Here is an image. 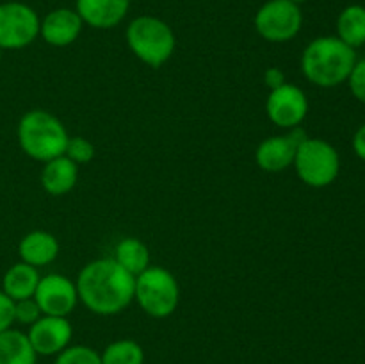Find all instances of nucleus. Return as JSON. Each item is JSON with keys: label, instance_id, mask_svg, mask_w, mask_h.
<instances>
[{"label": "nucleus", "instance_id": "nucleus-14", "mask_svg": "<svg viewBox=\"0 0 365 364\" xmlns=\"http://www.w3.org/2000/svg\"><path fill=\"white\" fill-rule=\"evenodd\" d=\"M130 0H77L82 21L96 29L116 27L127 14Z\"/></svg>", "mask_w": 365, "mask_h": 364}, {"label": "nucleus", "instance_id": "nucleus-16", "mask_svg": "<svg viewBox=\"0 0 365 364\" xmlns=\"http://www.w3.org/2000/svg\"><path fill=\"white\" fill-rule=\"evenodd\" d=\"M59 252L57 239L52 234L43 231H34L25 236L18 246V253L21 257V263H27L31 266H45L52 263Z\"/></svg>", "mask_w": 365, "mask_h": 364}, {"label": "nucleus", "instance_id": "nucleus-9", "mask_svg": "<svg viewBox=\"0 0 365 364\" xmlns=\"http://www.w3.org/2000/svg\"><path fill=\"white\" fill-rule=\"evenodd\" d=\"M32 298L46 316H66L77 303V285L63 275H46L39 278V284Z\"/></svg>", "mask_w": 365, "mask_h": 364}, {"label": "nucleus", "instance_id": "nucleus-28", "mask_svg": "<svg viewBox=\"0 0 365 364\" xmlns=\"http://www.w3.org/2000/svg\"><path fill=\"white\" fill-rule=\"evenodd\" d=\"M266 81H267V84L273 86V89H274V88H278V86L284 84V75H282L277 68H271V70L266 74Z\"/></svg>", "mask_w": 365, "mask_h": 364}, {"label": "nucleus", "instance_id": "nucleus-21", "mask_svg": "<svg viewBox=\"0 0 365 364\" xmlns=\"http://www.w3.org/2000/svg\"><path fill=\"white\" fill-rule=\"evenodd\" d=\"M102 364H143L145 353L143 348L132 339H120L114 341L103 350L100 355Z\"/></svg>", "mask_w": 365, "mask_h": 364}, {"label": "nucleus", "instance_id": "nucleus-22", "mask_svg": "<svg viewBox=\"0 0 365 364\" xmlns=\"http://www.w3.org/2000/svg\"><path fill=\"white\" fill-rule=\"evenodd\" d=\"M56 364H102V359L89 346H70L59 353Z\"/></svg>", "mask_w": 365, "mask_h": 364}, {"label": "nucleus", "instance_id": "nucleus-23", "mask_svg": "<svg viewBox=\"0 0 365 364\" xmlns=\"http://www.w3.org/2000/svg\"><path fill=\"white\" fill-rule=\"evenodd\" d=\"M64 156L73 163H89L95 157V146L84 138H70Z\"/></svg>", "mask_w": 365, "mask_h": 364}, {"label": "nucleus", "instance_id": "nucleus-20", "mask_svg": "<svg viewBox=\"0 0 365 364\" xmlns=\"http://www.w3.org/2000/svg\"><path fill=\"white\" fill-rule=\"evenodd\" d=\"M116 261L120 266H123L128 273H132L134 277H138L139 273L148 268L150 263V253L148 248L143 245L139 239L135 238H127L121 239L116 246Z\"/></svg>", "mask_w": 365, "mask_h": 364}, {"label": "nucleus", "instance_id": "nucleus-26", "mask_svg": "<svg viewBox=\"0 0 365 364\" xmlns=\"http://www.w3.org/2000/svg\"><path fill=\"white\" fill-rule=\"evenodd\" d=\"M14 321V302L6 295L4 291H0V334L7 328H11Z\"/></svg>", "mask_w": 365, "mask_h": 364}, {"label": "nucleus", "instance_id": "nucleus-1", "mask_svg": "<svg viewBox=\"0 0 365 364\" xmlns=\"http://www.w3.org/2000/svg\"><path fill=\"white\" fill-rule=\"evenodd\" d=\"M135 277L114 259H98L82 268L78 298L96 314H118L134 298Z\"/></svg>", "mask_w": 365, "mask_h": 364}, {"label": "nucleus", "instance_id": "nucleus-30", "mask_svg": "<svg viewBox=\"0 0 365 364\" xmlns=\"http://www.w3.org/2000/svg\"><path fill=\"white\" fill-rule=\"evenodd\" d=\"M0 59H2V49H0Z\"/></svg>", "mask_w": 365, "mask_h": 364}, {"label": "nucleus", "instance_id": "nucleus-12", "mask_svg": "<svg viewBox=\"0 0 365 364\" xmlns=\"http://www.w3.org/2000/svg\"><path fill=\"white\" fill-rule=\"evenodd\" d=\"M307 139L305 131L296 127L287 136H274L260 143L257 150V163L266 171H282L294 163L298 146Z\"/></svg>", "mask_w": 365, "mask_h": 364}, {"label": "nucleus", "instance_id": "nucleus-4", "mask_svg": "<svg viewBox=\"0 0 365 364\" xmlns=\"http://www.w3.org/2000/svg\"><path fill=\"white\" fill-rule=\"evenodd\" d=\"M127 41L132 52L153 68L166 63L175 50L173 31L155 16H139L127 29Z\"/></svg>", "mask_w": 365, "mask_h": 364}, {"label": "nucleus", "instance_id": "nucleus-3", "mask_svg": "<svg viewBox=\"0 0 365 364\" xmlns=\"http://www.w3.org/2000/svg\"><path fill=\"white\" fill-rule=\"evenodd\" d=\"M68 132L53 114L46 111H29L18 125V141L21 150L36 161H48L64 156Z\"/></svg>", "mask_w": 365, "mask_h": 364}, {"label": "nucleus", "instance_id": "nucleus-13", "mask_svg": "<svg viewBox=\"0 0 365 364\" xmlns=\"http://www.w3.org/2000/svg\"><path fill=\"white\" fill-rule=\"evenodd\" d=\"M82 24L84 21L78 16L77 11L61 7V9L46 14L45 20L39 25V32H41L43 39L48 45L66 46L78 38L82 31Z\"/></svg>", "mask_w": 365, "mask_h": 364}, {"label": "nucleus", "instance_id": "nucleus-25", "mask_svg": "<svg viewBox=\"0 0 365 364\" xmlns=\"http://www.w3.org/2000/svg\"><path fill=\"white\" fill-rule=\"evenodd\" d=\"M348 82H349V88H351L353 96L365 103V59L356 61L351 74H349Z\"/></svg>", "mask_w": 365, "mask_h": 364}, {"label": "nucleus", "instance_id": "nucleus-24", "mask_svg": "<svg viewBox=\"0 0 365 364\" xmlns=\"http://www.w3.org/2000/svg\"><path fill=\"white\" fill-rule=\"evenodd\" d=\"M41 309L36 303L34 298L20 300V302H14V321H20V323L32 325L34 321H38Z\"/></svg>", "mask_w": 365, "mask_h": 364}, {"label": "nucleus", "instance_id": "nucleus-17", "mask_svg": "<svg viewBox=\"0 0 365 364\" xmlns=\"http://www.w3.org/2000/svg\"><path fill=\"white\" fill-rule=\"evenodd\" d=\"M39 273L34 266L27 263H18L6 271L2 280V291L13 302L32 298L39 284Z\"/></svg>", "mask_w": 365, "mask_h": 364}, {"label": "nucleus", "instance_id": "nucleus-6", "mask_svg": "<svg viewBox=\"0 0 365 364\" xmlns=\"http://www.w3.org/2000/svg\"><path fill=\"white\" fill-rule=\"evenodd\" d=\"M294 164L299 178L312 188L331 184L341 168L337 150L324 139L317 138L303 139L296 152Z\"/></svg>", "mask_w": 365, "mask_h": 364}, {"label": "nucleus", "instance_id": "nucleus-10", "mask_svg": "<svg viewBox=\"0 0 365 364\" xmlns=\"http://www.w3.org/2000/svg\"><path fill=\"white\" fill-rule=\"evenodd\" d=\"M267 116L278 127H298L307 116L309 100L305 93L292 84H282L267 96Z\"/></svg>", "mask_w": 365, "mask_h": 364}, {"label": "nucleus", "instance_id": "nucleus-27", "mask_svg": "<svg viewBox=\"0 0 365 364\" xmlns=\"http://www.w3.org/2000/svg\"><path fill=\"white\" fill-rule=\"evenodd\" d=\"M353 150L360 159L365 161V125L356 131L355 138H353Z\"/></svg>", "mask_w": 365, "mask_h": 364}, {"label": "nucleus", "instance_id": "nucleus-19", "mask_svg": "<svg viewBox=\"0 0 365 364\" xmlns=\"http://www.w3.org/2000/svg\"><path fill=\"white\" fill-rule=\"evenodd\" d=\"M339 39L349 45L351 49L362 46L365 43V7L353 4L348 6L337 20Z\"/></svg>", "mask_w": 365, "mask_h": 364}, {"label": "nucleus", "instance_id": "nucleus-2", "mask_svg": "<svg viewBox=\"0 0 365 364\" xmlns=\"http://www.w3.org/2000/svg\"><path fill=\"white\" fill-rule=\"evenodd\" d=\"M355 63V49L346 45L337 36L314 39L302 57L305 77L321 88H334L348 81Z\"/></svg>", "mask_w": 365, "mask_h": 364}, {"label": "nucleus", "instance_id": "nucleus-11", "mask_svg": "<svg viewBox=\"0 0 365 364\" xmlns=\"http://www.w3.org/2000/svg\"><path fill=\"white\" fill-rule=\"evenodd\" d=\"M32 348L39 355L63 352L71 339V325L63 316H43L31 325L27 334Z\"/></svg>", "mask_w": 365, "mask_h": 364}, {"label": "nucleus", "instance_id": "nucleus-7", "mask_svg": "<svg viewBox=\"0 0 365 364\" xmlns=\"http://www.w3.org/2000/svg\"><path fill=\"white\" fill-rule=\"evenodd\" d=\"M303 24L298 4L291 0H269L255 14V27L264 39L273 43L289 41Z\"/></svg>", "mask_w": 365, "mask_h": 364}, {"label": "nucleus", "instance_id": "nucleus-29", "mask_svg": "<svg viewBox=\"0 0 365 364\" xmlns=\"http://www.w3.org/2000/svg\"><path fill=\"white\" fill-rule=\"evenodd\" d=\"M291 2H294V4H302V2H305V0H291Z\"/></svg>", "mask_w": 365, "mask_h": 364}, {"label": "nucleus", "instance_id": "nucleus-8", "mask_svg": "<svg viewBox=\"0 0 365 364\" xmlns=\"http://www.w3.org/2000/svg\"><path fill=\"white\" fill-rule=\"evenodd\" d=\"M39 18L21 2L0 4V49H24L39 34Z\"/></svg>", "mask_w": 365, "mask_h": 364}, {"label": "nucleus", "instance_id": "nucleus-15", "mask_svg": "<svg viewBox=\"0 0 365 364\" xmlns=\"http://www.w3.org/2000/svg\"><path fill=\"white\" fill-rule=\"evenodd\" d=\"M77 163L68 159L66 156H61L45 164V168L41 171V184L46 193H50L53 196H59L71 191V188L77 182Z\"/></svg>", "mask_w": 365, "mask_h": 364}, {"label": "nucleus", "instance_id": "nucleus-5", "mask_svg": "<svg viewBox=\"0 0 365 364\" xmlns=\"http://www.w3.org/2000/svg\"><path fill=\"white\" fill-rule=\"evenodd\" d=\"M178 284L173 275L160 266L146 268L135 277L134 298L146 314L153 318H166L178 305Z\"/></svg>", "mask_w": 365, "mask_h": 364}, {"label": "nucleus", "instance_id": "nucleus-18", "mask_svg": "<svg viewBox=\"0 0 365 364\" xmlns=\"http://www.w3.org/2000/svg\"><path fill=\"white\" fill-rule=\"evenodd\" d=\"M36 355L27 334L13 328L0 334V364H36Z\"/></svg>", "mask_w": 365, "mask_h": 364}]
</instances>
